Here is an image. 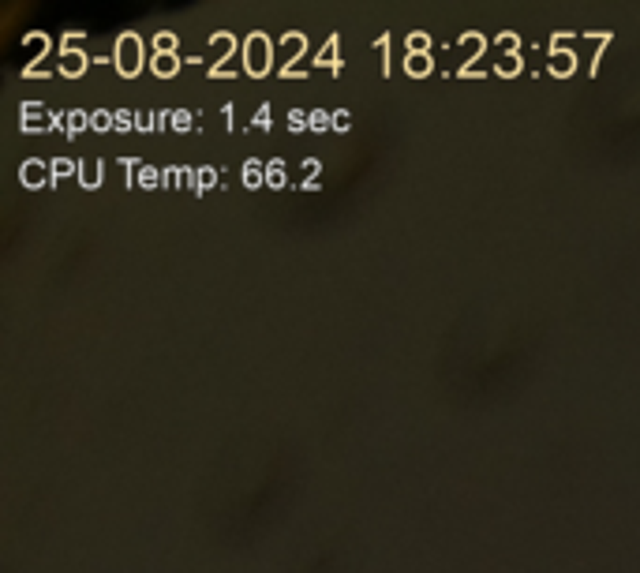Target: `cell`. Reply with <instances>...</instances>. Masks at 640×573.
<instances>
[{"label":"cell","mask_w":640,"mask_h":573,"mask_svg":"<svg viewBox=\"0 0 640 573\" xmlns=\"http://www.w3.org/2000/svg\"><path fill=\"white\" fill-rule=\"evenodd\" d=\"M270 60H274V42H270V34H262V30L247 34L244 38V68L251 71V75H266Z\"/></svg>","instance_id":"1"},{"label":"cell","mask_w":640,"mask_h":573,"mask_svg":"<svg viewBox=\"0 0 640 573\" xmlns=\"http://www.w3.org/2000/svg\"><path fill=\"white\" fill-rule=\"evenodd\" d=\"M116 68L124 71V75H139V68H142V38L135 34V30H127V34L116 38Z\"/></svg>","instance_id":"2"},{"label":"cell","mask_w":640,"mask_h":573,"mask_svg":"<svg viewBox=\"0 0 640 573\" xmlns=\"http://www.w3.org/2000/svg\"><path fill=\"white\" fill-rule=\"evenodd\" d=\"M49 180V169L42 162H23V184L27 188H42Z\"/></svg>","instance_id":"3"},{"label":"cell","mask_w":640,"mask_h":573,"mask_svg":"<svg viewBox=\"0 0 640 573\" xmlns=\"http://www.w3.org/2000/svg\"><path fill=\"white\" fill-rule=\"evenodd\" d=\"M23 124L34 127V131H45V127H53V116L45 113V109H38V105H27L23 109Z\"/></svg>","instance_id":"4"},{"label":"cell","mask_w":640,"mask_h":573,"mask_svg":"<svg viewBox=\"0 0 640 573\" xmlns=\"http://www.w3.org/2000/svg\"><path fill=\"white\" fill-rule=\"evenodd\" d=\"M60 71H64V75H83V71H86V57H83V53H75V49L60 53Z\"/></svg>","instance_id":"5"},{"label":"cell","mask_w":640,"mask_h":573,"mask_svg":"<svg viewBox=\"0 0 640 573\" xmlns=\"http://www.w3.org/2000/svg\"><path fill=\"white\" fill-rule=\"evenodd\" d=\"M573 68H577V53H550V71L554 75H573Z\"/></svg>","instance_id":"6"},{"label":"cell","mask_w":640,"mask_h":573,"mask_svg":"<svg viewBox=\"0 0 640 573\" xmlns=\"http://www.w3.org/2000/svg\"><path fill=\"white\" fill-rule=\"evenodd\" d=\"M79 177H83L86 188H98V180H101V162H98V157H86V162L79 165Z\"/></svg>","instance_id":"7"},{"label":"cell","mask_w":640,"mask_h":573,"mask_svg":"<svg viewBox=\"0 0 640 573\" xmlns=\"http://www.w3.org/2000/svg\"><path fill=\"white\" fill-rule=\"evenodd\" d=\"M405 68H408V75H427L431 71V53H408Z\"/></svg>","instance_id":"8"},{"label":"cell","mask_w":640,"mask_h":573,"mask_svg":"<svg viewBox=\"0 0 640 573\" xmlns=\"http://www.w3.org/2000/svg\"><path fill=\"white\" fill-rule=\"evenodd\" d=\"M27 53H30V60H42L45 53H49V38L45 34H27Z\"/></svg>","instance_id":"9"},{"label":"cell","mask_w":640,"mask_h":573,"mask_svg":"<svg viewBox=\"0 0 640 573\" xmlns=\"http://www.w3.org/2000/svg\"><path fill=\"white\" fill-rule=\"evenodd\" d=\"M483 45H487V42H483V34H465V38H461V49H465V57H468V60H479L476 53H483Z\"/></svg>","instance_id":"10"},{"label":"cell","mask_w":640,"mask_h":573,"mask_svg":"<svg viewBox=\"0 0 640 573\" xmlns=\"http://www.w3.org/2000/svg\"><path fill=\"white\" fill-rule=\"evenodd\" d=\"M210 45H214V53H218V57H229V53L236 49V38L229 34V30H221V34H214Z\"/></svg>","instance_id":"11"},{"label":"cell","mask_w":640,"mask_h":573,"mask_svg":"<svg viewBox=\"0 0 640 573\" xmlns=\"http://www.w3.org/2000/svg\"><path fill=\"white\" fill-rule=\"evenodd\" d=\"M176 68H180V57H176V53L154 57V71H157V75H176Z\"/></svg>","instance_id":"12"},{"label":"cell","mask_w":640,"mask_h":573,"mask_svg":"<svg viewBox=\"0 0 640 573\" xmlns=\"http://www.w3.org/2000/svg\"><path fill=\"white\" fill-rule=\"evenodd\" d=\"M303 45H307V38H303V34H285L281 49H285V57L296 60V53H303Z\"/></svg>","instance_id":"13"},{"label":"cell","mask_w":640,"mask_h":573,"mask_svg":"<svg viewBox=\"0 0 640 573\" xmlns=\"http://www.w3.org/2000/svg\"><path fill=\"white\" fill-rule=\"evenodd\" d=\"M498 71H502V75H517V71H521V57H517V53H502V57H498Z\"/></svg>","instance_id":"14"},{"label":"cell","mask_w":640,"mask_h":573,"mask_svg":"<svg viewBox=\"0 0 640 573\" xmlns=\"http://www.w3.org/2000/svg\"><path fill=\"white\" fill-rule=\"evenodd\" d=\"M318 64H322V68H333V64H337V42H326L322 45V53H318Z\"/></svg>","instance_id":"15"},{"label":"cell","mask_w":640,"mask_h":573,"mask_svg":"<svg viewBox=\"0 0 640 573\" xmlns=\"http://www.w3.org/2000/svg\"><path fill=\"white\" fill-rule=\"evenodd\" d=\"M154 49H157V57L172 53V49H176V34H157V38H154Z\"/></svg>","instance_id":"16"},{"label":"cell","mask_w":640,"mask_h":573,"mask_svg":"<svg viewBox=\"0 0 640 573\" xmlns=\"http://www.w3.org/2000/svg\"><path fill=\"white\" fill-rule=\"evenodd\" d=\"M427 45H431V38L423 30L420 34H408V53H427Z\"/></svg>","instance_id":"17"},{"label":"cell","mask_w":640,"mask_h":573,"mask_svg":"<svg viewBox=\"0 0 640 573\" xmlns=\"http://www.w3.org/2000/svg\"><path fill=\"white\" fill-rule=\"evenodd\" d=\"M86 124H90V116H86V113H68V131H71V135L83 131Z\"/></svg>","instance_id":"18"},{"label":"cell","mask_w":640,"mask_h":573,"mask_svg":"<svg viewBox=\"0 0 640 573\" xmlns=\"http://www.w3.org/2000/svg\"><path fill=\"white\" fill-rule=\"evenodd\" d=\"M244 177H247V184H262V165L259 162H247V169H244Z\"/></svg>","instance_id":"19"},{"label":"cell","mask_w":640,"mask_h":573,"mask_svg":"<svg viewBox=\"0 0 640 573\" xmlns=\"http://www.w3.org/2000/svg\"><path fill=\"white\" fill-rule=\"evenodd\" d=\"M113 120H116V116H109V113H94L90 116V127H94V131H105V127H113Z\"/></svg>","instance_id":"20"},{"label":"cell","mask_w":640,"mask_h":573,"mask_svg":"<svg viewBox=\"0 0 640 573\" xmlns=\"http://www.w3.org/2000/svg\"><path fill=\"white\" fill-rule=\"evenodd\" d=\"M266 180H270V184H285V169H281V162H274V165H270V169H266Z\"/></svg>","instance_id":"21"},{"label":"cell","mask_w":640,"mask_h":573,"mask_svg":"<svg viewBox=\"0 0 640 573\" xmlns=\"http://www.w3.org/2000/svg\"><path fill=\"white\" fill-rule=\"evenodd\" d=\"M311 127L326 131V127H330V113H322V109H318V113H311Z\"/></svg>","instance_id":"22"},{"label":"cell","mask_w":640,"mask_h":573,"mask_svg":"<svg viewBox=\"0 0 640 573\" xmlns=\"http://www.w3.org/2000/svg\"><path fill=\"white\" fill-rule=\"evenodd\" d=\"M498 45H502V53H517V34H502Z\"/></svg>","instance_id":"23"},{"label":"cell","mask_w":640,"mask_h":573,"mask_svg":"<svg viewBox=\"0 0 640 573\" xmlns=\"http://www.w3.org/2000/svg\"><path fill=\"white\" fill-rule=\"evenodd\" d=\"M348 124H352V116L345 113V109H337V113H333V127H337V131H345Z\"/></svg>","instance_id":"24"},{"label":"cell","mask_w":640,"mask_h":573,"mask_svg":"<svg viewBox=\"0 0 640 573\" xmlns=\"http://www.w3.org/2000/svg\"><path fill=\"white\" fill-rule=\"evenodd\" d=\"M289 120H292V131H300V127H307V124H311V116H303V113H292Z\"/></svg>","instance_id":"25"},{"label":"cell","mask_w":640,"mask_h":573,"mask_svg":"<svg viewBox=\"0 0 640 573\" xmlns=\"http://www.w3.org/2000/svg\"><path fill=\"white\" fill-rule=\"evenodd\" d=\"M116 127H120V131H127V127H131V113H116Z\"/></svg>","instance_id":"26"},{"label":"cell","mask_w":640,"mask_h":573,"mask_svg":"<svg viewBox=\"0 0 640 573\" xmlns=\"http://www.w3.org/2000/svg\"><path fill=\"white\" fill-rule=\"evenodd\" d=\"M53 173H57V177H68V173H71V162H53Z\"/></svg>","instance_id":"27"},{"label":"cell","mask_w":640,"mask_h":573,"mask_svg":"<svg viewBox=\"0 0 640 573\" xmlns=\"http://www.w3.org/2000/svg\"><path fill=\"white\" fill-rule=\"evenodd\" d=\"M199 180H203V188H210L214 184V169H203V173H199Z\"/></svg>","instance_id":"28"},{"label":"cell","mask_w":640,"mask_h":573,"mask_svg":"<svg viewBox=\"0 0 640 573\" xmlns=\"http://www.w3.org/2000/svg\"><path fill=\"white\" fill-rule=\"evenodd\" d=\"M142 184H157V173L154 169H142Z\"/></svg>","instance_id":"29"},{"label":"cell","mask_w":640,"mask_h":573,"mask_svg":"<svg viewBox=\"0 0 640 573\" xmlns=\"http://www.w3.org/2000/svg\"><path fill=\"white\" fill-rule=\"evenodd\" d=\"M172 127H188V113H176L172 116Z\"/></svg>","instance_id":"30"}]
</instances>
